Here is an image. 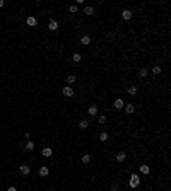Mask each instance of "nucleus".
<instances>
[{
	"label": "nucleus",
	"mask_w": 171,
	"mask_h": 191,
	"mask_svg": "<svg viewBox=\"0 0 171 191\" xmlns=\"http://www.w3.org/2000/svg\"><path fill=\"white\" fill-rule=\"evenodd\" d=\"M91 162V155H84L82 157V164H89Z\"/></svg>",
	"instance_id": "nucleus-24"
},
{
	"label": "nucleus",
	"mask_w": 171,
	"mask_h": 191,
	"mask_svg": "<svg viewBox=\"0 0 171 191\" xmlns=\"http://www.w3.org/2000/svg\"><path fill=\"white\" fill-rule=\"evenodd\" d=\"M22 147L26 148V150H34V143H33V142H26Z\"/></svg>",
	"instance_id": "nucleus-16"
},
{
	"label": "nucleus",
	"mask_w": 171,
	"mask_h": 191,
	"mask_svg": "<svg viewBox=\"0 0 171 191\" xmlns=\"http://www.w3.org/2000/svg\"><path fill=\"white\" fill-rule=\"evenodd\" d=\"M80 43H82L84 46H87L89 43H91V38H89V36L86 34V36H82V38H80Z\"/></svg>",
	"instance_id": "nucleus-13"
},
{
	"label": "nucleus",
	"mask_w": 171,
	"mask_h": 191,
	"mask_svg": "<svg viewBox=\"0 0 171 191\" xmlns=\"http://www.w3.org/2000/svg\"><path fill=\"white\" fill-rule=\"evenodd\" d=\"M72 60H74L75 63H79L80 60H82V55H80V53H74V55H72Z\"/></svg>",
	"instance_id": "nucleus-17"
},
{
	"label": "nucleus",
	"mask_w": 171,
	"mask_h": 191,
	"mask_svg": "<svg viewBox=\"0 0 171 191\" xmlns=\"http://www.w3.org/2000/svg\"><path fill=\"white\" fill-rule=\"evenodd\" d=\"M139 184H140V178L137 174H132L130 179H128V186H130V188H137Z\"/></svg>",
	"instance_id": "nucleus-1"
},
{
	"label": "nucleus",
	"mask_w": 171,
	"mask_h": 191,
	"mask_svg": "<svg viewBox=\"0 0 171 191\" xmlns=\"http://www.w3.org/2000/svg\"><path fill=\"white\" fill-rule=\"evenodd\" d=\"M87 125H89V123H87L86 119H82V121L79 123V128H80V130H86V128H87Z\"/></svg>",
	"instance_id": "nucleus-20"
},
{
	"label": "nucleus",
	"mask_w": 171,
	"mask_h": 191,
	"mask_svg": "<svg viewBox=\"0 0 171 191\" xmlns=\"http://www.w3.org/2000/svg\"><path fill=\"white\" fill-rule=\"evenodd\" d=\"M109 137H108V133L106 131H103V133H99V142H106Z\"/></svg>",
	"instance_id": "nucleus-19"
},
{
	"label": "nucleus",
	"mask_w": 171,
	"mask_h": 191,
	"mask_svg": "<svg viewBox=\"0 0 171 191\" xmlns=\"http://www.w3.org/2000/svg\"><path fill=\"white\" fill-rule=\"evenodd\" d=\"M26 22H28V26H31V28H34V26H36V24H38V21H36V17H28V21H26Z\"/></svg>",
	"instance_id": "nucleus-7"
},
{
	"label": "nucleus",
	"mask_w": 171,
	"mask_h": 191,
	"mask_svg": "<svg viewBox=\"0 0 171 191\" xmlns=\"http://www.w3.org/2000/svg\"><path fill=\"white\" fill-rule=\"evenodd\" d=\"M87 114H89V116H94V114H97V106H94V104H92V106L87 109Z\"/></svg>",
	"instance_id": "nucleus-10"
},
{
	"label": "nucleus",
	"mask_w": 171,
	"mask_h": 191,
	"mask_svg": "<svg viewBox=\"0 0 171 191\" xmlns=\"http://www.w3.org/2000/svg\"><path fill=\"white\" fill-rule=\"evenodd\" d=\"M125 111L128 113V114H133V111H135V106H133V104H127V106H125Z\"/></svg>",
	"instance_id": "nucleus-15"
},
{
	"label": "nucleus",
	"mask_w": 171,
	"mask_h": 191,
	"mask_svg": "<svg viewBox=\"0 0 171 191\" xmlns=\"http://www.w3.org/2000/svg\"><path fill=\"white\" fill-rule=\"evenodd\" d=\"M139 75H140V77H145V75H147V68H140V70H139Z\"/></svg>",
	"instance_id": "nucleus-26"
},
{
	"label": "nucleus",
	"mask_w": 171,
	"mask_h": 191,
	"mask_svg": "<svg viewBox=\"0 0 171 191\" xmlns=\"http://www.w3.org/2000/svg\"><path fill=\"white\" fill-rule=\"evenodd\" d=\"M121 17H123V21H130V19H132V10L125 9V10L121 12Z\"/></svg>",
	"instance_id": "nucleus-3"
},
{
	"label": "nucleus",
	"mask_w": 171,
	"mask_h": 191,
	"mask_svg": "<svg viewBox=\"0 0 171 191\" xmlns=\"http://www.w3.org/2000/svg\"><path fill=\"white\" fill-rule=\"evenodd\" d=\"M4 5H5V2H4V0H0V9H2Z\"/></svg>",
	"instance_id": "nucleus-28"
},
{
	"label": "nucleus",
	"mask_w": 171,
	"mask_h": 191,
	"mask_svg": "<svg viewBox=\"0 0 171 191\" xmlns=\"http://www.w3.org/2000/svg\"><path fill=\"white\" fill-rule=\"evenodd\" d=\"M41 154H43L45 157H51V154H53V150H51L50 147H45V148L41 150Z\"/></svg>",
	"instance_id": "nucleus-8"
},
{
	"label": "nucleus",
	"mask_w": 171,
	"mask_h": 191,
	"mask_svg": "<svg viewBox=\"0 0 171 191\" xmlns=\"http://www.w3.org/2000/svg\"><path fill=\"white\" fill-rule=\"evenodd\" d=\"M48 172H50V171H48V167H46V166H41V167H40V176H41V178H46V176H48Z\"/></svg>",
	"instance_id": "nucleus-6"
},
{
	"label": "nucleus",
	"mask_w": 171,
	"mask_h": 191,
	"mask_svg": "<svg viewBox=\"0 0 171 191\" xmlns=\"http://www.w3.org/2000/svg\"><path fill=\"white\" fill-rule=\"evenodd\" d=\"M7 191H17V189H16V188H14V186H10V188H9V189H7Z\"/></svg>",
	"instance_id": "nucleus-29"
},
{
	"label": "nucleus",
	"mask_w": 171,
	"mask_h": 191,
	"mask_svg": "<svg viewBox=\"0 0 171 191\" xmlns=\"http://www.w3.org/2000/svg\"><path fill=\"white\" fill-rule=\"evenodd\" d=\"M62 94L65 96V97H72V96H74V89H72L70 85H65L62 89Z\"/></svg>",
	"instance_id": "nucleus-2"
},
{
	"label": "nucleus",
	"mask_w": 171,
	"mask_h": 191,
	"mask_svg": "<svg viewBox=\"0 0 171 191\" xmlns=\"http://www.w3.org/2000/svg\"><path fill=\"white\" fill-rule=\"evenodd\" d=\"M152 72L156 73V75H159V73H161V67H159V65H156V67H152Z\"/></svg>",
	"instance_id": "nucleus-25"
},
{
	"label": "nucleus",
	"mask_w": 171,
	"mask_h": 191,
	"mask_svg": "<svg viewBox=\"0 0 171 191\" xmlns=\"http://www.w3.org/2000/svg\"><path fill=\"white\" fill-rule=\"evenodd\" d=\"M115 107H116V109H123V107H125V102H123V99H116V101H115Z\"/></svg>",
	"instance_id": "nucleus-4"
},
{
	"label": "nucleus",
	"mask_w": 171,
	"mask_h": 191,
	"mask_svg": "<svg viewBox=\"0 0 171 191\" xmlns=\"http://www.w3.org/2000/svg\"><path fill=\"white\" fill-rule=\"evenodd\" d=\"M48 28H50V31H57V29H58V22L55 21V19H51L50 24H48Z\"/></svg>",
	"instance_id": "nucleus-5"
},
{
	"label": "nucleus",
	"mask_w": 171,
	"mask_h": 191,
	"mask_svg": "<svg viewBox=\"0 0 171 191\" xmlns=\"http://www.w3.org/2000/svg\"><path fill=\"white\" fill-rule=\"evenodd\" d=\"M19 171H21V174L28 176V174H29V171H31V169H29V166H26V164H24V166H21V167H19Z\"/></svg>",
	"instance_id": "nucleus-9"
},
{
	"label": "nucleus",
	"mask_w": 171,
	"mask_h": 191,
	"mask_svg": "<svg viewBox=\"0 0 171 191\" xmlns=\"http://www.w3.org/2000/svg\"><path fill=\"white\" fill-rule=\"evenodd\" d=\"M128 94H130V96H135L137 94V87H135V85H133V87H128Z\"/></svg>",
	"instance_id": "nucleus-22"
},
{
	"label": "nucleus",
	"mask_w": 171,
	"mask_h": 191,
	"mask_svg": "<svg viewBox=\"0 0 171 191\" xmlns=\"http://www.w3.org/2000/svg\"><path fill=\"white\" fill-rule=\"evenodd\" d=\"M75 80H77V79H75V75H68V77H67V84L68 85H74Z\"/></svg>",
	"instance_id": "nucleus-18"
},
{
	"label": "nucleus",
	"mask_w": 171,
	"mask_h": 191,
	"mask_svg": "<svg viewBox=\"0 0 171 191\" xmlns=\"http://www.w3.org/2000/svg\"><path fill=\"white\" fill-rule=\"evenodd\" d=\"M77 10H79V7H77V5H70V7H68V12H70V14H75Z\"/></svg>",
	"instance_id": "nucleus-21"
},
{
	"label": "nucleus",
	"mask_w": 171,
	"mask_h": 191,
	"mask_svg": "<svg viewBox=\"0 0 171 191\" xmlns=\"http://www.w3.org/2000/svg\"><path fill=\"white\" fill-rule=\"evenodd\" d=\"M97 123H99V125H104V123H106V116H104V114H101V116H99V119H97Z\"/></svg>",
	"instance_id": "nucleus-23"
},
{
	"label": "nucleus",
	"mask_w": 171,
	"mask_h": 191,
	"mask_svg": "<svg viewBox=\"0 0 171 191\" xmlns=\"http://www.w3.org/2000/svg\"><path fill=\"white\" fill-rule=\"evenodd\" d=\"M84 14L86 16H92V14H94V9H92L91 5H86L84 7Z\"/></svg>",
	"instance_id": "nucleus-12"
},
{
	"label": "nucleus",
	"mask_w": 171,
	"mask_h": 191,
	"mask_svg": "<svg viewBox=\"0 0 171 191\" xmlns=\"http://www.w3.org/2000/svg\"><path fill=\"white\" fill-rule=\"evenodd\" d=\"M140 172H142V174H149V172H151V167L145 166V164H142V166H140Z\"/></svg>",
	"instance_id": "nucleus-14"
},
{
	"label": "nucleus",
	"mask_w": 171,
	"mask_h": 191,
	"mask_svg": "<svg viewBox=\"0 0 171 191\" xmlns=\"http://www.w3.org/2000/svg\"><path fill=\"white\" fill-rule=\"evenodd\" d=\"M125 159H127L125 152H118V154H116V160H118V162H125Z\"/></svg>",
	"instance_id": "nucleus-11"
},
{
	"label": "nucleus",
	"mask_w": 171,
	"mask_h": 191,
	"mask_svg": "<svg viewBox=\"0 0 171 191\" xmlns=\"http://www.w3.org/2000/svg\"><path fill=\"white\" fill-rule=\"evenodd\" d=\"M50 191H51V189H50Z\"/></svg>",
	"instance_id": "nucleus-30"
},
{
	"label": "nucleus",
	"mask_w": 171,
	"mask_h": 191,
	"mask_svg": "<svg viewBox=\"0 0 171 191\" xmlns=\"http://www.w3.org/2000/svg\"><path fill=\"white\" fill-rule=\"evenodd\" d=\"M111 191H118V186H116V184H113V186H111Z\"/></svg>",
	"instance_id": "nucleus-27"
}]
</instances>
